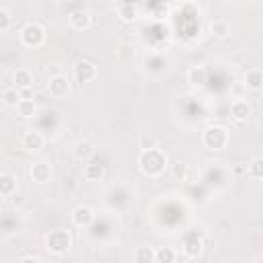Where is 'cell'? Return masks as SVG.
<instances>
[{
	"label": "cell",
	"instance_id": "obj_1",
	"mask_svg": "<svg viewBox=\"0 0 263 263\" xmlns=\"http://www.w3.org/2000/svg\"><path fill=\"white\" fill-rule=\"evenodd\" d=\"M138 166L146 177H160L166 171V154L156 146V148H148L142 150L138 156Z\"/></svg>",
	"mask_w": 263,
	"mask_h": 263
},
{
	"label": "cell",
	"instance_id": "obj_2",
	"mask_svg": "<svg viewBox=\"0 0 263 263\" xmlns=\"http://www.w3.org/2000/svg\"><path fill=\"white\" fill-rule=\"evenodd\" d=\"M18 39H21V43H23L25 47H33V49H35V47H41V45L45 43L47 31H45V27H43L41 23L29 21V23H25V25L21 27Z\"/></svg>",
	"mask_w": 263,
	"mask_h": 263
},
{
	"label": "cell",
	"instance_id": "obj_3",
	"mask_svg": "<svg viewBox=\"0 0 263 263\" xmlns=\"http://www.w3.org/2000/svg\"><path fill=\"white\" fill-rule=\"evenodd\" d=\"M228 142H230V134L224 125H210L201 134V144L212 152L224 150L228 146Z\"/></svg>",
	"mask_w": 263,
	"mask_h": 263
},
{
	"label": "cell",
	"instance_id": "obj_4",
	"mask_svg": "<svg viewBox=\"0 0 263 263\" xmlns=\"http://www.w3.org/2000/svg\"><path fill=\"white\" fill-rule=\"evenodd\" d=\"M72 247V234L64 228H55V230H49L47 236H45V249L51 253V255H64L68 249Z\"/></svg>",
	"mask_w": 263,
	"mask_h": 263
},
{
	"label": "cell",
	"instance_id": "obj_5",
	"mask_svg": "<svg viewBox=\"0 0 263 263\" xmlns=\"http://www.w3.org/2000/svg\"><path fill=\"white\" fill-rule=\"evenodd\" d=\"M95 210L90 208V205H76L74 210H72V214H70V220H72V224L76 226V228H88L92 222H95Z\"/></svg>",
	"mask_w": 263,
	"mask_h": 263
},
{
	"label": "cell",
	"instance_id": "obj_6",
	"mask_svg": "<svg viewBox=\"0 0 263 263\" xmlns=\"http://www.w3.org/2000/svg\"><path fill=\"white\" fill-rule=\"evenodd\" d=\"M47 92L53 99H64L70 92V80L64 74H53L47 80Z\"/></svg>",
	"mask_w": 263,
	"mask_h": 263
},
{
	"label": "cell",
	"instance_id": "obj_7",
	"mask_svg": "<svg viewBox=\"0 0 263 263\" xmlns=\"http://www.w3.org/2000/svg\"><path fill=\"white\" fill-rule=\"evenodd\" d=\"M21 146L25 152H39L45 146V136L37 129H27L21 136Z\"/></svg>",
	"mask_w": 263,
	"mask_h": 263
},
{
	"label": "cell",
	"instance_id": "obj_8",
	"mask_svg": "<svg viewBox=\"0 0 263 263\" xmlns=\"http://www.w3.org/2000/svg\"><path fill=\"white\" fill-rule=\"evenodd\" d=\"M97 74H99L97 66H95L92 62H88V60H80V62H76V66H74V78H76V82H80V84L92 82V80L97 78Z\"/></svg>",
	"mask_w": 263,
	"mask_h": 263
},
{
	"label": "cell",
	"instance_id": "obj_9",
	"mask_svg": "<svg viewBox=\"0 0 263 263\" xmlns=\"http://www.w3.org/2000/svg\"><path fill=\"white\" fill-rule=\"evenodd\" d=\"M68 25L74 29V31H86L92 27V16L88 10L84 8H78V10H72L68 14Z\"/></svg>",
	"mask_w": 263,
	"mask_h": 263
},
{
	"label": "cell",
	"instance_id": "obj_10",
	"mask_svg": "<svg viewBox=\"0 0 263 263\" xmlns=\"http://www.w3.org/2000/svg\"><path fill=\"white\" fill-rule=\"evenodd\" d=\"M35 84V78H33V72L27 70V68H18L14 74H12V86L18 88L23 92V97H27V92L33 88Z\"/></svg>",
	"mask_w": 263,
	"mask_h": 263
},
{
	"label": "cell",
	"instance_id": "obj_11",
	"mask_svg": "<svg viewBox=\"0 0 263 263\" xmlns=\"http://www.w3.org/2000/svg\"><path fill=\"white\" fill-rule=\"evenodd\" d=\"M251 113H253V107H251L249 101H245V99H234V101L230 103V117H232L236 123H245V121L251 117Z\"/></svg>",
	"mask_w": 263,
	"mask_h": 263
},
{
	"label": "cell",
	"instance_id": "obj_12",
	"mask_svg": "<svg viewBox=\"0 0 263 263\" xmlns=\"http://www.w3.org/2000/svg\"><path fill=\"white\" fill-rule=\"evenodd\" d=\"M29 175H31V179H33L35 183L45 185V183H49V179H51V164L45 162V160H37V162H33V164L29 166Z\"/></svg>",
	"mask_w": 263,
	"mask_h": 263
},
{
	"label": "cell",
	"instance_id": "obj_13",
	"mask_svg": "<svg viewBox=\"0 0 263 263\" xmlns=\"http://www.w3.org/2000/svg\"><path fill=\"white\" fill-rule=\"evenodd\" d=\"M72 154H74V158L78 162H88L92 158V154H95V144L88 142V140H78L74 144V148H72Z\"/></svg>",
	"mask_w": 263,
	"mask_h": 263
},
{
	"label": "cell",
	"instance_id": "obj_14",
	"mask_svg": "<svg viewBox=\"0 0 263 263\" xmlns=\"http://www.w3.org/2000/svg\"><path fill=\"white\" fill-rule=\"evenodd\" d=\"M16 177L10 173H0V197H12L16 193Z\"/></svg>",
	"mask_w": 263,
	"mask_h": 263
},
{
	"label": "cell",
	"instance_id": "obj_15",
	"mask_svg": "<svg viewBox=\"0 0 263 263\" xmlns=\"http://www.w3.org/2000/svg\"><path fill=\"white\" fill-rule=\"evenodd\" d=\"M14 109H16V113H18L23 119H33V117L37 115V103H35L33 99H29V97H23Z\"/></svg>",
	"mask_w": 263,
	"mask_h": 263
},
{
	"label": "cell",
	"instance_id": "obj_16",
	"mask_svg": "<svg viewBox=\"0 0 263 263\" xmlns=\"http://www.w3.org/2000/svg\"><path fill=\"white\" fill-rule=\"evenodd\" d=\"M117 16H119L123 23H134V21H138L140 10H138L136 4H132V2H123V4L117 6Z\"/></svg>",
	"mask_w": 263,
	"mask_h": 263
},
{
	"label": "cell",
	"instance_id": "obj_17",
	"mask_svg": "<svg viewBox=\"0 0 263 263\" xmlns=\"http://www.w3.org/2000/svg\"><path fill=\"white\" fill-rule=\"evenodd\" d=\"M82 177L86 179V181H101L103 177H105V166L103 164H99V162H86L84 166H82Z\"/></svg>",
	"mask_w": 263,
	"mask_h": 263
},
{
	"label": "cell",
	"instance_id": "obj_18",
	"mask_svg": "<svg viewBox=\"0 0 263 263\" xmlns=\"http://www.w3.org/2000/svg\"><path fill=\"white\" fill-rule=\"evenodd\" d=\"M210 35L216 39H226L230 35V23L224 18H216L210 23Z\"/></svg>",
	"mask_w": 263,
	"mask_h": 263
},
{
	"label": "cell",
	"instance_id": "obj_19",
	"mask_svg": "<svg viewBox=\"0 0 263 263\" xmlns=\"http://www.w3.org/2000/svg\"><path fill=\"white\" fill-rule=\"evenodd\" d=\"M187 80L191 86H203L208 82V70L203 66H193L187 72Z\"/></svg>",
	"mask_w": 263,
	"mask_h": 263
},
{
	"label": "cell",
	"instance_id": "obj_20",
	"mask_svg": "<svg viewBox=\"0 0 263 263\" xmlns=\"http://www.w3.org/2000/svg\"><path fill=\"white\" fill-rule=\"evenodd\" d=\"M261 84H263V72H261V68L247 70V74H245V86L257 92L261 88Z\"/></svg>",
	"mask_w": 263,
	"mask_h": 263
},
{
	"label": "cell",
	"instance_id": "obj_21",
	"mask_svg": "<svg viewBox=\"0 0 263 263\" xmlns=\"http://www.w3.org/2000/svg\"><path fill=\"white\" fill-rule=\"evenodd\" d=\"M179 259V253L173 247H158L154 249V261L156 263H173Z\"/></svg>",
	"mask_w": 263,
	"mask_h": 263
},
{
	"label": "cell",
	"instance_id": "obj_22",
	"mask_svg": "<svg viewBox=\"0 0 263 263\" xmlns=\"http://www.w3.org/2000/svg\"><path fill=\"white\" fill-rule=\"evenodd\" d=\"M132 259L136 263H154V249L152 247H138L132 253Z\"/></svg>",
	"mask_w": 263,
	"mask_h": 263
},
{
	"label": "cell",
	"instance_id": "obj_23",
	"mask_svg": "<svg viewBox=\"0 0 263 263\" xmlns=\"http://www.w3.org/2000/svg\"><path fill=\"white\" fill-rule=\"evenodd\" d=\"M21 99H23V92L18 88H14V86L4 88V92H2V103L8 105V107H16Z\"/></svg>",
	"mask_w": 263,
	"mask_h": 263
},
{
	"label": "cell",
	"instance_id": "obj_24",
	"mask_svg": "<svg viewBox=\"0 0 263 263\" xmlns=\"http://www.w3.org/2000/svg\"><path fill=\"white\" fill-rule=\"evenodd\" d=\"M201 249H203V242L199 240V238H193V240H189V238H185V245H183V253H185V257H199V253H201Z\"/></svg>",
	"mask_w": 263,
	"mask_h": 263
},
{
	"label": "cell",
	"instance_id": "obj_25",
	"mask_svg": "<svg viewBox=\"0 0 263 263\" xmlns=\"http://www.w3.org/2000/svg\"><path fill=\"white\" fill-rule=\"evenodd\" d=\"M247 175L251 179H261L263 177V158L261 156H255L249 164H247Z\"/></svg>",
	"mask_w": 263,
	"mask_h": 263
},
{
	"label": "cell",
	"instance_id": "obj_26",
	"mask_svg": "<svg viewBox=\"0 0 263 263\" xmlns=\"http://www.w3.org/2000/svg\"><path fill=\"white\" fill-rule=\"evenodd\" d=\"M138 146H140L142 150H148V148H156V146H158V142H156V138H154L152 134L142 132V134H140V138H138Z\"/></svg>",
	"mask_w": 263,
	"mask_h": 263
},
{
	"label": "cell",
	"instance_id": "obj_27",
	"mask_svg": "<svg viewBox=\"0 0 263 263\" xmlns=\"http://www.w3.org/2000/svg\"><path fill=\"white\" fill-rule=\"evenodd\" d=\"M10 23H12L10 12H8L6 8H0V31H6V29L10 27Z\"/></svg>",
	"mask_w": 263,
	"mask_h": 263
},
{
	"label": "cell",
	"instance_id": "obj_28",
	"mask_svg": "<svg viewBox=\"0 0 263 263\" xmlns=\"http://www.w3.org/2000/svg\"><path fill=\"white\" fill-rule=\"evenodd\" d=\"M21 261L25 263V261H41V257L39 255H25V257H21Z\"/></svg>",
	"mask_w": 263,
	"mask_h": 263
}]
</instances>
